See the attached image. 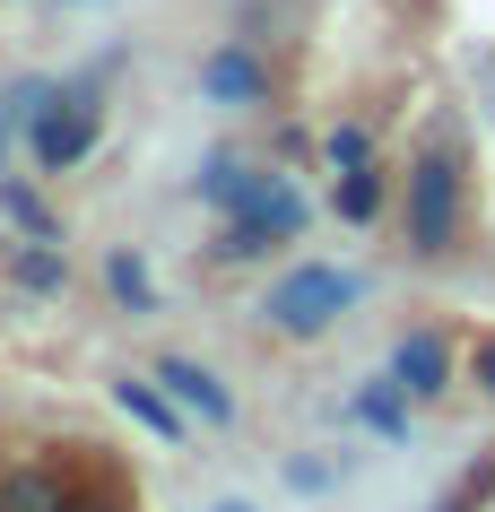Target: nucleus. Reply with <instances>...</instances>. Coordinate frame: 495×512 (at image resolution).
I'll return each mask as SVG.
<instances>
[{
  "label": "nucleus",
  "instance_id": "f8f14e48",
  "mask_svg": "<svg viewBox=\"0 0 495 512\" xmlns=\"http://www.w3.org/2000/svg\"><path fill=\"white\" fill-rule=\"evenodd\" d=\"M105 287L131 304V313H148V304H157V287H148V270H139L131 252H113V261H105Z\"/></svg>",
  "mask_w": 495,
  "mask_h": 512
},
{
  "label": "nucleus",
  "instance_id": "dca6fc26",
  "mask_svg": "<svg viewBox=\"0 0 495 512\" xmlns=\"http://www.w3.org/2000/svg\"><path fill=\"white\" fill-rule=\"evenodd\" d=\"M469 365H478V382L495 391V339H478V356H469Z\"/></svg>",
  "mask_w": 495,
  "mask_h": 512
},
{
  "label": "nucleus",
  "instance_id": "6ab92c4d",
  "mask_svg": "<svg viewBox=\"0 0 495 512\" xmlns=\"http://www.w3.org/2000/svg\"><path fill=\"white\" fill-rule=\"evenodd\" d=\"M218 512H252V504H218Z\"/></svg>",
  "mask_w": 495,
  "mask_h": 512
},
{
  "label": "nucleus",
  "instance_id": "f3484780",
  "mask_svg": "<svg viewBox=\"0 0 495 512\" xmlns=\"http://www.w3.org/2000/svg\"><path fill=\"white\" fill-rule=\"evenodd\" d=\"M70 512H122V504H113V495H87V504H70Z\"/></svg>",
  "mask_w": 495,
  "mask_h": 512
},
{
  "label": "nucleus",
  "instance_id": "f257e3e1",
  "mask_svg": "<svg viewBox=\"0 0 495 512\" xmlns=\"http://www.w3.org/2000/svg\"><path fill=\"white\" fill-rule=\"evenodd\" d=\"M452 235H461V165H452V148H426L409 165V243L426 261H443Z\"/></svg>",
  "mask_w": 495,
  "mask_h": 512
},
{
  "label": "nucleus",
  "instance_id": "20e7f679",
  "mask_svg": "<svg viewBox=\"0 0 495 512\" xmlns=\"http://www.w3.org/2000/svg\"><path fill=\"white\" fill-rule=\"evenodd\" d=\"M296 235H304V200L287 191V174H278V183L261 191V200H252L244 217H226L218 252H226V261H261L270 243H296Z\"/></svg>",
  "mask_w": 495,
  "mask_h": 512
},
{
  "label": "nucleus",
  "instance_id": "9d476101",
  "mask_svg": "<svg viewBox=\"0 0 495 512\" xmlns=\"http://www.w3.org/2000/svg\"><path fill=\"white\" fill-rule=\"evenodd\" d=\"M9 270H18V287H35V296H61V278H70V261H61L53 243L35 235V243H18V252H9Z\"/></svg>",
  "mask_w": 495,
  "mask_h": 512
},
{
  "label": "nucleus",
  "instance_id": "7ed1b4c3",
  "mask_svg": "<svg viewBox=\"0 0 495 512\" xmlns=\"http://www.w3.org/2000/svg\"><path fill=\"white\" fill-rule=\"evenodd\" d=\"M96 131H105L96 87H70V96H53V105L35 113V165H44V174H70V165L96 148Z\"/></svg>",
  "mask_w": 495,
  "mask_h": 512
},
{
  "label": "nucleus",
  "instance_id": "1a4fd4ad",
  "mask_svg": "<svg viewBox=\"0 0 495 512\" xmlns=\"http://www.w3.org/2000/svg\"><path fill=\"white\" fill-rule=\"evenodd\" d=\"M278 174H252L244 157H209V174H200V191H209V200H218L226 217H244L252 200H261V191H270Z\"/></svg>",
  "mask_w": 495,
  "mask_h": 512
},
{
  "label": "nucleus",
  "instance_id": "a211bd4d",
  "mask_svg": "<svg viewBox=\"0 0 495 512\" xmlns=\"http://www.w3.org/2000/svg\"><path fill=\"white\" fill-rule=\"evenodd\" d=\"M443 512H469V504H461V495H452V504H443Z\"/></svg>",
  "mask_w": 495,
  "mask_h": 512
},
{
  "label": "nucleus",
  "instance_id": "4468645a",
  "mask_svg": "<svg viewBox=\"0 0 495 512\" xmlns=\"http://www.w3.org/2000/svg\"><path fill=\"white\" fill-rule=\"evenodd\" d=\"M122 408H131L139 426H157V434H174V408H165L157 391H148V382H122Z\"/></svg>",
  "mask_w": 495,
  "mask_h": 512
},
{
  "label": "nucleus",
  "instance_id": "9b49d317",
  "mask_svg": "<svg viewBox=\"0 0 495 512\" xmlns=\"http://www.w3.org/2000/svg\"><path fill=\"white\" fill-rule=\"evenodd\" d=\"M330 209L348 217V226H365V217L383 209V174H374V165H357V174H339V191H330Z\"/></svg>",
  "mask_w": 495,
  "mask_h": 512
},
{
  "label": "nucleus",
  "instance_id": "2eb2a0df",
  "mask_svg": "<svg viewBox=\"0 0 495 512\" xmlns=\"http://www.w3.org/2000/svg\"><path fill=\"white\" fill-rule=\"evenodd\" d=\"M9 217H18V226H27V235H44V243H61V235H53V217H44V200H35L27 183H9Z\"/></svg>",
  "mask_w": 495,
  "mask_h": 512
},
{
  "label": "nucleus",
  "instance_id": "423d86ee",
  "mask_svg": "<svg viewBox=\"0 0 495 512\" xmlns=\"http://www.w3.org/2000/svg\"><path fill=\"white\" fill-rule=\"evenodd\" d=\"M391 382H400L409 400H435L443 382H452V356H443V339H435V330H409V339L391 348Z\"/></svg>",
  "mask_w": 495,
  "mask_h": 512
},
{
  "label": "nucleus",
  "instance_id": "ddd939ff",
  "mask_svg": "<svg viewBox=\"0 0 495 512\" xmlns=\"http://www.w3.org/2000/svg\"><path fill=\"white\" fill-rule=\"evenodd\" d=\"M322 157H330V165H339V174H357V165H365V157H374V139H365V131H357V122H339V131H330V139H322Z\"/></svg>",
  "mask_w": 495,
  "mask_h": 512
},
{
  "label": "nucleus",
  "instance_id": "0eeeda50",
  "mask_svg": "<svg viewBox=\"0 0 495 512\" xmlns=\"http://www.w3.org/2000/svg\"><path fill=\"white\" fill-rule=\"evenodd\" d=\"M157 382L174 391V408H192V417H209V426H226V417H235V400L218 391V374H209V365H192V356H165Z\"/></svg>",
  "mask_w": 495,
  "mask_h": 512
},
{
  "label": "nucleus",
  "instance_id": "f03ea898",
  "mask_svg": "<svg viewBox=\"0 0 495 512\" xmlns=\"http://www.w3.org/2000/svg\"><path fill=\"white\" fill-rule=\"evenodd\" d=\"M357 304V278L348 270H296L270 287V322L287 330V339H313V330H330V313H348Z\"/></svg>",
  "mask_w": 495,
  "mask_h": 512
},
{
  "label": "nucleus",
  "instance_id": "6e6552de",
  "mask_svg": "<svg viewBox=\"0 0 495 512\" xmlns=\"http://www.w3.org/2000/svg\"><path fill=\"white\" fill-rule=\"evenodd\" d=\"M0 512H70V486H61V469H9L0 478Z\"/></svg>",
  "mask_w": 495,
  "mask_h": 512
},
{
  "label": "nucleus",
  "instance_id": "39448f33",
  "mask_svg": "<svg viewBox=\"0 0 495 512\" xmlns=\"http://www.w3.org/2000/svg\"><path fill=\"white\" fill-rule=\"evenodd\" d=\"M200 87H209L218 105H261V96H270V70H261L244 44H218V53L200 61Z\"/></svg>",
  "mask_w": 495,
  "mask_h": 512
}]
</instances>
